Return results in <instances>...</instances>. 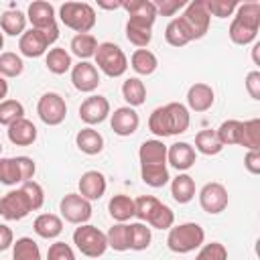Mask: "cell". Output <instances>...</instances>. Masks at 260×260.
Wrapping results in <instances>:
<instances>
[{
    "mask_svg": "<svg viewBox=\"0 0 260 260\" xmlns=\"http://www.w3.org/2000/svg\"><path fill=\"white\" fill-rule=\"evenodd\" d=\"M189 124H191L189 110L179 102H169L165 106L154 108L148 118V130L158 138L183 134L187 132Z\"/></svg>",
    "mask_w": 260,
    "mask_h": 260,
    "instance_id": "1",
    "label": "cell"
},
{
    "mask_svg": "<svg viewBox=\"0 0 260 260\" xmlns=\"http://www.w3.org/2000/svg\"><path fill=\"white\" fill-rule=\"evenodd\" d=\"M236 16L230 24V39L236 45H250L260 28V4L258 2H244L238 4Z\"/></svg>",
    "mask_w": 260,
    "mask_h": 260,
    "instance_id": "2",
    "label": "cell"
},
{
    "mask_svg": "<svg viewBox=\"0 0 260 260\" xmlns=\"http://www.w3.org/2000/svg\"><path fill=\"white\" fill-rule=\"evenodd\" d=\"M203 242H205V232L195 221H187V223H179V225L169 228L167 246L171 252L187 254V252H193L199 246H203Z\"/></svg>",
    "mask_w": 260,
    "mask_h": 260,
    "instance_id": "3",
    "label": "cell"
},
{
    "mask_svg": "<svg viewBox=\"0 0 260 260\" xmlns=\"http://www.w3.org/2000/svg\"><path fill=\"white\" fill-rule=\"evenodd\" d=\"M59 18L67 28L75 30L77 35L79 32H89L95 26V10L87 2H65V4H61Z\"/></svg>",
    "mask_w": 260,
    "mask_h": 260,
    "instance_id": "4",
    "label": "cell"
},
{
    "mask_svg": "<svg viewBox=\"0 0 260 260\" xmlns=\"http://www.w3.org/2000/svg\"><path fill=\"white\" fill-rule=\"evenodd\" d=\"M73 244L87 258H98V256H102L108 250L106 234L100 228L89 225V223H81L79 228H75V232H73Z\"/></svg>",
    "mask_w": 260,
    "mask_h": 260,
    "instance_id": "5",
    "label": "cell"
},
{
    "mask_svg": "<svg viewBox=\"0 0 260 260\" xmlns=\"http://www.w3.org/2000/svg\"><path fill=\"white\" fill-rule=\"evenodd\" d=\"M95 65L108 77H120L128 69V59L124 51L114 43H100L95 49Z\"/></svg>",
    "mask_w": 260,
    "mask_h": 260,
    "instance_id": "6",
    "label": "cell"
},
{
    "mask_svg": "<svg viewBox=\"0 0 260 260\" xmlns=\"http://www.w3.org/2000/svg\"><path fill=\"white\" fill-rule=\"evenodd\" d=\"M179 18L183 20V24H185L191 41L205 37V32L209 30L211 16H209V12L205 8V0H193V2H189L185 6V12Z\"/></svg>",
    "mask_w": 260,
    "mask_h": 260,
    "instance_id": "7",
    "label": "cell"
},
{
    "mask_svg": "<svg viewBox=\"0 0 260 260\" xmlns=\"http://www.w3.org/2000/svg\"><path fill=\"white\" fill-rule=\"evenodd\" d=\"M59 39V30H39V28H30L24 30L20 35L18 41V49L24 57H41L47 53L49 45H53Z\"/></svg>",
    "mask_w": 260,
    "mask_h": 260,
    "instance_id": "8",
    "label": "cell"
},
{
    "mask_svg": "<svg viewBox=\"0 0 260 260\" xmlns=\"http://www.w3.org/2000/svg\"><path fill=\"white\" fill-rule=\"evenodd\" d=\"M37 114L47 126H59L67 116V104L59 93L47 91L39 98Z\"/></svg>",
    "mask_w": 260,
    "mask_h": 260,
    "instance_id": "9",
    "label": "cell"
},
{
    "mask_svg": "<svg viewBox=\"0 0 260 260\" xmlns=\"http://www.w3.org/2000/svg\"><path fill=\"white\" fill-rule=\"evenodd\" d=\"M32 211V205L26 197V193L22 189H14L8 191L2 199H0V215L8 221H18L24 219L28 213Z\"/></svg>",
    "mask_w": 260,
    "mask_h": 260,
    "instance_id": "10",
    "label": "cell"
},
{
    "mask_svg": "<svg viewBox=\"0 0 260 260\" xmlns=\"http://www.w3.org/2000/svg\"><path fill=\"white\" fill-rule=\"evenodd\" d=\"M59 211L69 223L81 225L91 217V203L85 197H81L79 193H67L59 201Z\"/></svg>",
    "mask_w": 260,
    "mask_h": 260,
    "instance_id": "11",
    "label": "cell"
},
{
    "mask_svg": "<svg viewBox=\"0 0 260 260\" xmlns=\"http://www.w3.org/2000/svg\"><path fill=\"white\" fill-rule=\"evenodd\" d=\"M228 189L221 183H205L199 191V205L205 213L209 215H217L228 207Z\"/></svg>",
    "mask_w": 260,
    "mask_h": 260,
    "instance_id": "12",
    "label": "cell"
},
{
    "mask_svg": "<svg viewBox=\"0 0 260 260\" xmlns=\"http://www.w3.org/2000/svg\"><path fill=\"white\" fill-rule=\"evenodd\" d=\"M71 83L77 91L91 93L100 85V71L93 63L89 61H79L77 65L71 67Z\"/></svg>",
    "mask_w": 260,
    "mask_h": 260,
    "instance_id": "13",
    "label": "cell"
},
{
    "mask_svg": "<svg viewBox=\"0 0 260 260\" xmlns=\"http://www.w3.org/2000/svg\"><path fill=\"white\" fill-rule=\"evenodd\" d=\"M108 116H110V102L104 95H89L79 106V118L87 126L102 124Z\"/></svg>",
    "mask_w": 260,
    "mask_h": 260,
    "instance_id": "14",
    "label": "cell"
},
{
    "mask_svg": "<svg viewBox=\"0 0 260 260\" xmlns=\"http://www.w3.org/2000/svg\"><path fill=\"white\" fill-rule=\"evenodd\" d=\"M26 18L30 20L32 28L39 30H59L57 20H55V8L53 4L45 2V0H37L28 6L26 10Z\"/></svg>",
    "mask_w": 260,
    "mask_h": 260,
    "instance_id": "15",
    "label": "cell"
},
{
    "mask_svg": "<svg viewBox=\"0 0 260 260\" xmlns=\"http://www.w3.org/2000/svg\"><path fill=\"white\" fill-rule=\"evenodd\" d=\"M152 18H140V16H130L126 22V39L138 47V49H146L152 41Z\"/></svg>",
    "mask_w": 260,
    "mask_h": 260,
    "instance_id": "16",
    "label": "cell"
},
{
    "mask_svg": "<svg viewBox=\"0 0 260 260\" xmlns=\"http://www.w3.org/2000/svg\"><path fill=\"white\" fill-rule=\"evenodd\" d=\"M138 124H140V118L136 114L134 108L130 106H122V108H116L114 114L110 116V126L114 130V134L118 136H130L138 130Z\"/></svg>",
    "mask_w": 260,
    "mask_h": 260,
    "instance_id": "17",
    "label": "cell"
},
{
    "mask_svg": "<svg viewBox=\"0 0 260 260\" xmlns=\"http://www.w3.org/2000/svg\"><path fill=\"white\" fill-rule=\"evenodd\" d=\"M106 177L100 171H85L79 179V195L85 197L87 201H95L102 199L106 193Z\"/></svg>",
    "mask_w": 260,
    "mask_h": 260,
    "instance_id": "18",
    "label": "cell"
},
{
    "mask_svg": "<svg viewBox=\"0 0 260 260\" xmlns=\"http://www.w3.org/2000/svg\"><path fill=\"white\" fill-rule=\"evenodd\" d=\"M195 148L189 142H175L171 146H167V162H171V167H175L177 171H187L195 165Z\"/></svg>",
    "mask_w": 260,
    "mask_h": 260,
    "instance_id": "19",
    "label": "cell"
},
{
    "mask_svg": "<svg viewBox=\"0 0 260 260\" xmlns=\"http://www.w3.org/2000/svg\"><path fill=\"white\" fill-rule=\"evenodd\" d=\"M215 102L213 87L207 83H193L187 91V106L193 112H207Z\"/></svg>",
    "mask_w": 260,
    "mask_h": 260,
    "instance_id": "20",
    "label": "cell"
},
{
    "mask_svg": "<svg viewBox=\"0 0 260 260\" xmlns=\"http://www.w3.org/2000/svg\"><path fill=\"white\" fill-rule=\"evenodd\" d=\"M8 140L16 146H30L37 140V126L30 120L20 118L8 126Z\"/></svg>",
    "mask_w": 260,
    "mask_h": 260,
    "instance_id": "21",
    "label": "cell"
},
{
    "mask_svg": "<svg viewBox=\"0 0 260 260\" xmlns=\"http://www.w3.org/2000/svg\"><path fill=\"white\" fill-rule=\"evenodd\" d=\"M140 165H167V144L158 138L144 140L138 150Z\"/></svg>",
    "mask_w": 260,
    "mask_h": 260,
    "instance_id": "22",
    "label": "cell"
},
{
    "mask_svg": "<svg viewBox=\"0 0 260 260\" xmlns=\"http://www.w3.org/2000/svg\"><path fill=\"white\" fill-rule=\"evenodd\" d=\"M32 230L37 236H41L45 240H53L63 232V221L55 213H41V215H37Z\"/></svg>",
    "mask_w": 260,
    "mask_h": 260,
    "instance_id": "23",
    "label": "cell"
},
{
    "mask_svg": "<svg viewBox=\"0 0 260 260\" xmlns=\"http://www.w3.org/2000/svg\"><path fill=\"white\" fill-rule=\"evenodd\" d=\"M75 144H77V148H79L81 152H85V154H100L102 148H104V136H102L98 130H93L91 126H87V128H81V130L77 132Z\"/></svg>",
    "mask_w": 260,
    "mask_h": 260,
    "instance_id": "24",
    "label": "cell"
},
{
    "mask_svg": "<svg viewBox=\"0 0 260 260\" xmlns=\"http://www.w3.org/2000/svg\"><path fill=\"white\" fill-rule=\"evenodd\" d=\"M171 195L177 203H189L195 197V181L187 173H179L171 183Z\"/></svg>",
    "mask_w": 260,
    "mask_h": 260,
    "instance_id": "25",
    "label": "cell"
},
{
    "mask_svg": "<svg viewBox=\"0 0 260 260\" xmlns=\"http://www.w3.org/2000/svg\"><path fill=\"white\" fill-rule=\"evenodd\" d=\"M108 211L118 223H126L130 217H134V199H130L124 193H118L110 199Z\"/></svg>",
    "mask_w": 260,
    "mask_h": 260,
    "instance_id": "26",
    "label": "cell"
},
{
    "mask_svg": "<svg viewBox=\"0 0 260 260\" xmlns=\"http://www.w3.org/2000/svg\"><path fill=\"white\" fill-rule=\"evenodd\" d=\"M130 67L138 73V75H150L156 71L158 67V59L152 51L148 49H136L130 57Z\"/></svg>",
    "mask_w": 260,
    "mask_h": 260,
    "instance_id": "27",
    "label": "cell"
},
{
    "mask_svg": "<svg viewBox=\"0 0 260 260\" xmlns=\"http://www.w3.org/2000/svg\"><path fill=\"white\" fill-rule=\"evenodd\" d=\"M122 98L126 100V104L130 108L142 106L144 100H146V85H144V81L138 79V77H128L122 83Z\"/></svg>",
    "mask_w": 260,
    "mask_h": 260,
    "instance_id": "28",
    "label": "cell"
},
{
    "mask_svg": "<svg viewBox=\"0 0 260 260\" xmlns=\"http://www.w3.org/2000/svg\"><path fill=\"white\" fill-rule=\"evenodd\" d=\"M71 53L75 57H79V61H87L89 57L95 55V49H98V41L93 35L89 32H79L71 39V45H69Z\"/></svg>",
    "mask_w": 260,
    "mask_h": 260,
    "instance_id": "29",
    "label": "cell"
},
{
    "mask_svg": "<svg viewBox=\"0 0 260 260\" xmlns=\"http://www.w3.org/2000/svg\"><path fill=\"white\" fill-rule=\"evenodd\" d=\"M45 65L51 73L55 75H63L65 71H69L73 67L71 63V55L63 49V47H55V49H49L47 57H45Z\"/></svg>",
    "mask_w": 260,
    "mask_h": 260,
    "instance_id": "30",
    "label": "cell"
},
{
    "mask_svg": "<svg viewBox=\"0 0 260 260\" xmlns=\"http://www.w3.org/2000/svg\"><path fill=\"white\" fill-rule=\"evenodd\" d=\"M140 177L148 187H165L169 183V169L167 165H140Z\"/></svg>",
    "mask_w": 260,
    "mask_h": 260,
    "instance_id": "31",
    "label": "cell"
},
{
    "mask_svg": "<svg viewBox=\"0 0 260 260\" xmlns=\"http://www.w3.org/2000/svg\"><path fill=\"white\" fill-rule=\"evenodd\" d=\"M0 28H2V32L10 35V37L22 35L26 28V14L20 10H6L0 16Z\"/></svg>",
    "mask_w": 260,
    "mask_h": 260,
    "instance_id": "32",
    "label": "cell"
},
{
    "mask_svg": "<svg viewBox=\"0 0 260 260\" xmlns=\"http://www.w3.org/2000/svg\"><path fill=\"white\" fill-rule=\"evenodd\" d=\"M108 240V248L116 250V252H126L130 250V228L128 223H116L108 230L106 234Z\"/></svg>",
    "mask_w": 260,
    "mask_h": 260,
    "instance_id": "33",
    "label": "cell"
},
{
    "mask_svg": "<svg viewBox=\"0 0 260 260\" xmlns=\"http://www.w3.org/2000/svg\"><path fill=\"white\" fill-rule=\"evenodd\" d=\"M195 148L205 156H213V154L221 152L223 144L219 142L215 130H199L195 136Z\"/></svg>",
    "mask_w": 260,
    "mask_h": 260,
    "instance_id": "34",
    "label": "cell"
},
{
    "mask_svg": "<svg viewBox=\"0 0 260 260\" xmlns=\"http://www.w3.org/2000/svg\"><path fill=\"white\" fill-rule=\"evenodd\" d=\"M128 228H130V250H136V252L146 250L150 246V240H152L150 228H146L144 221L128 223Z\"/></svg>",
    "mask_w": 260,
    "mask_h": 260,
    "instance_id": "35",
    "label": "cell"
},
{
    "mask_svg": "<svg viewBox=\"0 0 260 260\" xmlns=\"http://www.w3.org/2000/svg\"><path fill=\"white\" fill-rule=\"evenodd\" d=\"M12 260H41L39 244L32 238H18L12 244Z\"/></svg>",
    "mask_w": 260,
    "mask_h": 260,
    "instance_id": "36",
    "label": "cell"
},
{
    "mask_svg": "<svg viewBox=\"0 0 260 260\" xmlns=\"http://www.w3.org/2000/svg\"><path fill=\"white\" fill-rule=\"evenodd\" d=\"M240 146H246L248 150H260V120L258 118L242 122Z\"/></svg>",
    "mask_w": 260,
    "mask_h": 260,
    "instance_id": "37",
    "label": "cell"
},
{
    "mask_svg": "<svg viewBox=\"0 0 260 260\" xmlns=\"http://www.w3.org/2000/svg\"><path fill=\"white\" fill-rule=\"evenodd\" d=\"M165 39H167V43H169L171 47H185L187 43H191V37H189L187 28H185V24H183V20H181L179 16L173 18V20L167 24V28H165Z\"/></svg>",
    "mask_w": 260,
    "mask_h": 260,
    "instance_id": "38",
    "label": "cell"
},
{
    "mask_svg": "<svg viewBox=\"0 0 260 260\" xmlns=\"http://www.w3.org/2000/svg\"><path fill=\"white\" fill-rule=\"evenodd\" d=\"M24 69V63L20 59V55L6 51L0 53V77H18Z\"/></svg>",
    "mask_w": 260,
    "mask_h": 260,
    "instance_id": "39",
    "label": "cell"
},
{
    "mask_svg": "<svg viewBox=\"0 0 260 260\" xmlns=\"http://www.w3.org/2000/svg\"><path fill=\"white\" fill-rule=\"evenodd\" d=\"M219 142L225 144H240V134H242V122L240 120H225L221 126L215 130Z\"/></svg>",
    "mask_w": 260,
    "mask_h": 260,
    "instance_id": "40",
    "label": "cell"
},
{
    "mask_svg": "<svg viewBox=\"0 0 260 260\" xmlns=\"http://www.w3.org/2000/svg\"><path fill=\"white\" fill-rule=\"evenodd\" d=\"M24 118V106L18 100H4L0 102V124L10 126L12 122Z\"/></svg>",
    "mask_w": 260,
    "mask_h": 260,
    "instance_id": "41",
    "label": "cell"
},
{
    "mask_svg": "<svg viewBox=\"0 0 260 260\" xmlns=\"http://www.w3.org/2000/svg\"><path fill=\"white\" fill-rule=\"evenodd\" d=\"M122 8L128 12V16H140V18L156 20V8L150 0H128V2H122Z\"/></svg>",
    "mask_w": 260,
    "mask_h": 260,
    "instance_id": "42",
    "label": "cell"
},
{
    "mask_svg": "<svg viewBox=\"0 0 260 260\" xmlns=\"http://www.w3.org/2000/svg\"><path fill=\"white\" fill-rule=\"evenodd\" d=\"M146 223H150V225L156 228V230H169V228H173V223H175V213H173V209H171L169 205L158 203L156 209L150 213V217H148Z\"/></svg>",
    "mask_w": 260,
    "mask_h": 260,
    "instance_id": "43",
    "label": "cell"
},
{
    "mask_svg": "<svg viewBox=\"0 0 260 260\" xmlns=\"http://www.w3.org/2000/svg\"><path fill=\"white\" fill-rule=\"evenodd\" d=\"M0 183L2 185L22 183V177H20V169H18L16 158H2L0 156Z\"/></svg>",
    "mask_w": 260,
    "mask_h": 260,
    "instance_id": "44",
    "label": "cell"
},
{
    "mask_svg": "<svg viewBox=\"0 0 260 260\" xmlns=\"http://www.w3.org/2000/svg\"><path fill=\"white\" fill-rule=\"evenodd\" d=\"M158 203H160V201H158L156 197H152V195H142V197H138V199L134 201V217H138V221H148L150 213L156 209Z\"/></svg>",
    "mask_w": 260,
    "mask_h": 260,
    "instance_id": "45",
    "label": "cell"
},
{
    "mask_svg": "<svg viewBox=\"0 0 260 260\" xmlns=\"http://www.w3.org/2000/svg\"><path fill=\"white\" fill-rule=\"evenodd\" d=\"M205 8L209 16L213 14L217 18H228L238 8V2L236 0H205Z\"/></svg>",
    "mask_w": 260,
    "mask_h": 260,
    "instance_id": "46",
    "label": "cell"
},
{
    "mask_svg": "<svg viewBox=\"0 0 260 260\" xmlns=\"http://www.w3.org/2000/svg\"><path fill=\"white\" fill-rule=\"evenodd\" d=\"M195 260H228V248L221 242H209L203 244Z\"/></svg>",
    "mask_w": 260,
    "mask_h": 260,
    "instance_id": "47",
    "label": "cell"
},
{
    "mask_svg": "<svg viewBox=\"0 0 260 260\" xmlns=\"http://www.w3.org/2000/svg\"><path fill=\"white\" fill-rule=\"evenodd\" d=\"M20 189L26 193V197H28V201H30V205H32V211H37V209L43 207V203H45V193H43V187H41L37 181H24Z\"/></svg>",
    "mask_w": 260,
    "mask_h": 260,
    "instance_id": "48",
    "label": "cell"
},
{
    "mask_svg": "<svg viewBox=\"0 0 260 260\" xmlns=\"http://www.w3.org/2000/svg\"><path fill=\"white\" fill-rule=\"evenodd\" d=\"M47 260H75V252L65 242H55L47 250Z\"/></svg>",
    "mask_w": 260,
    "mask_h": 260,
    "instance_id": "49",
    "label": "cell"
},
{
    "mask_svg": "<svg viewBox=\"0 0 260 260\" xmlns=\"http://www.w3.org/2000/svg\"><path fill=\"white\" fill-rule=\"evenodd\" d=\"M154 8H156V14H162V16H173L175 12H179L181 8H185V0H156L152 2Z\"/></svg>",
    "mask_w": 260,
    "mask_h": 260,
    "instance_id": "50",
    "label": "cell"
},
{
    "mask_svg": "<svg viewBox=\"0 0 260 260\" xmlns=\"http://www.w3.org/2000/svg\"><path fill=\"white\" fill-rule=\"evenodd\" d=\"M16 162H18V169H20V177H22V183L24 181H32L35 177V171H37V165L30 156H14Z\"/></svg>",
    "mask_w": 260,
    "mask_h": 260,
    "instance_id": "51",
    "label": "cell"
},
{
    "mask_svg": "<svg viewBox=\"0 0 260 260\" xmlns=\"http://www.w3.org/2000/svg\"><path fill=\"white\" fill-rule=\"evenodd\" d=\"M246 89L252 100H260V71H250L246 75Z\"/></svg>",
    "mask_w": 260,
    "mask_h": 260,
    "instance_id": "52",
    "label": "cell"
},
{
    "mask_svg": "<svg viewBox=\"0 0 260 260\" xmlns=\"http://www.w3.org/2000/svg\"><path fill=\"white\" fill-rule=\"evenodd\" d=\"M244 167L248 169V173L258 175L260 173V150H248L244 156Z\"/></svg>",
    "mask_w": 260,
    "mask_h": 260,
    "instance_id": "53",
    "label": "cell"
},
{
    "mask_svg": "<svg viewBox=\"0 0 260 260\" xmlns=\"http://www.w3.org/2000/svg\"><path fill=\"white\" fill-rule=\"evenodd\" d=\"M14 244V234L6 223H0V252L8 250Z\"/></svg>",
    "mask_w": 260,
    "mask_h": 260,
    "instance_id": "54",
    "label": "cell"
},
{
    "mask_svg": "<svg viewBox=\"0 0 260 260\" xmlns=\"http://www.w3.org/2000/svg\"><path fill=\"white\" fill-rule=\"evenodd\" d=\"M6 93H8V81L4 77H0V102H4Z\"/></svg>",
    "mask_w": 260,
    "mask_h": 260,
    "instance_id": "55",
    "label": "cell"
},
{
    "mask_svg": "<svg viewBox=\"0 0 260 260\" xmlns=\"http://www.w3.org/2000/svg\"><path fill=\"white\" fill-rule=\"evenodd\" d=\"M98 6L106 10H114V8H122V2H98Z\"/></svg>",
    "mask_w": 260,
    "mask_h": 260,
    "instance_id": "56",
    "label": "cell"
},
{
    "mask_svg": "<svg viewBox=\"0 0 260 260\" xmlns=\"http://www.w3.org/2000/svg\"><path fill=\"white\" fill-rule=\"evenodd\" d=\"M258 53H260V43H256L254 49H252V59H254L256 65H260V57H258Z\"/></svg>",
    "mask_w": 260,
    "mask_h": 260,
    "instance_id": "57",
    "label": "cell"
},
{
    "mask_svg": "<svg viewBox=\"0 0 260 260\" xmlns=\"http://www.w3.org/2000/svg\"><path fill=\"white\" fill-rule=\"evenodd\" d=\"M4 47V37H2V32H0V49Z\"/></svg>",
    "mask_w": 260,
    "mask_h": 260,
    "instance_id": "58",
    "label": "cell"
},
{
    "mask_svg": "<svg viewBox=\"0 0 260 260\" xmlns=\"http://www.w3.org/2000/svg\"><path fill=\"white\" fill-rule=\"evenodd\" d=\"M0 154H2V142H0Z\"/></svg>",
    "mask_w": 260,
    "mask_h": 260,
    "instance_id": "59",
    "label": "cell"
}]
</instances>
